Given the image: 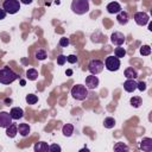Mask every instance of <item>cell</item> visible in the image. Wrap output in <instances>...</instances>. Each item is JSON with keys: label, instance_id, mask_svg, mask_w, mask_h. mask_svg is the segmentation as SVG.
<instances>
[{"label": "cell", "instance_id": "cell-21", "mask_svg": "<svg viewBox=\"0 0 152 152\" xmlns=\"http://www.w3.org/2000/svg\"><path fill=\"white\" fill-rule=\"evenodd\" d=\"M26 76H27V78H28L30 81H34V80H37V77H38V71H37L36 69H28V70L26 71Z\"/></svg>", "mask_w": 152, "mask_h": 152}, {"label": "cell", "instance_id": "cell-34", "mask_svg": "<svg viewBox=\"0 0 152 152\" xmlns=\"http://www.w3.org/2000/svg\"><path fill=\"white\" fill-rule=\"evenodd\" d=\"M5 17H6V11L4 8H0V20L5 19Z\"/></svg>", "mask_w": 152, "mask_h": 152}, {"label": "cell", "instance_id": "cell-5", "mask_svg": "<svg viewBox=\"0 0 152 152\" xmlns=\"http://www.w3.org/2000/svg\"><path fill=\"white\" fill-rule=\"evenodd\" d=\"M104 65L107 68V70L109 71H116L120 69V58H118L116 56H108L104 61Z\"/></svg>", "mask_w": 152, "mask_h": 152}, {"label": "cell", "instance_id": "cell-12", "mask_svg": "<svg viewBox=\"0 0 152 152\" xmlns=\"http://www.w3.org/2000/svg\"><path fill=\"white\" fill-rule=\"evenodd\" d=\"M140 148L145 152L152 151V139L151 138H142V140L140 141Z\"/></svg>", "mask_w": 152, "mask_h": 152}, {"label": "cell", "instance_id": "cell-24", "mask_svg": "<svg viewBox=\"0 0 152 152\" xmlns=\"http://www.w3.org/2000/svg\"><path fill=\"white\" fill-rule=\"evenodd\" d=\"M129 148H128V146L127 145H125L124 142H116L115 145H114V151H118V152H122V151H128Z\"/></svg>", "mask_w": 152, "mask_h": 152}, {"label": "cell", "instance_id": "cell-17", "mask_svg": "<svg viewBox=\"0 0 152 152\" xmlns=\"http://www.w3.org/2000/svg\"><path fill=\"white\" fill-rule=\"evenodd\" d=\"M125 77H127V78H133V80H135L137 77H138V71L134 69V68H132V66H129V68H127V69H125Z\"/></svg>", "mask_w": 152, "mask_h": 152}, {"label": "cell", "instance_id": "cell-14", "mask_svg": "<svg viewBox=\"0 0 152 152\" xmlns=\"http://www.w3.org/2000/svg\"><path fill=\"white\" fill-rule=\"evenodd\" d=\"M107 11H108L109 13H112V14H114V13H119V12L121 11V6H120L119 2L113 1V2H109V4L107 5Z\"/></svg>", "mask_w": 152, "mask_h": 152}, {"label": "cell", "instance_id": "cell-31", "mask_svg": "<svg viewBox=\"0 0 152 152\" xmlns=\"http://www.w3.org/2000/svg\"><path fill=\"white\" fill-rule=\"evenodd\" d=\"M69 43H70L69 38H61V39H59V45L63 46V48H66V46L69 45Z\"/></svg>", "mask_w": 152, "mask_h": 152}, {"label": "cell", "instance_id": "cell-10", "mask_svg": "<svg viewBox=\"0 0 152 152\" xmlns=\"http://www.w3.org/2000/svg\"><path fill=\"white\" fill-rule=\"evenodd\" d=\"M99 86V78L95 75H89L86 77V87L89 89H95Z\"/></svg>", "mask_w": 152, "mask_h": 152}, {"label": "cell", "instance_id": "cell-29", "mask_svg": "<svg viewBox=\"0 0 152 152\" xmlns=\"http://www.w3.org/2000/svg\"><path fill=\"white\" fill-rule=\"evenodd\" d=\"M65 62H66V56L59 55V56L57 57V64H58V65H63Z\"/></svg>", "mask_w": 152, "mask_h": 152}, {"label": "cell", "instance_id": "cell-35", "mask_svg": "<svg viewBox=\"0 0 152 152\" xmlns=\"http://www.w3.org/2000/svg\"><path fill=\"white\" fill-rule=\"evenodd\" d=\"M20 2H23V4H25V5H28V4L32 2V0H20Z\"/></svg>", "mask_w": 152, "mask_h": 152}, {"label": "cell", "instance_id": "cell-37", "mask_svg": "<svg viewBox=\"0 0 152 152\" xmlns=\"http://www.w3.org/2000/svg\"><path fill=\"white\" fill-rule=\"evenodd\" d=\"M20 84H21V86H25V80H21V81H20Z\"/></svg>", "mask_w": 152, "mask_h": 152}, {"label": "cell", "instance_id": "cell-26", "mask_svg": "<svg viewBox=\"0 0 152 152\" xmlns=\"http://www.w3.org/2000/svg\"><path fill=\"white\" fill-rule=\"evenodd\" d=\"M36 58L37 59H39V61H43V59H45L46 58V51L45 50H43V49H39V50H37L36 51Z\"/></svg>", "mask_w": 152, "mask_h": 152}, {"label": "cell", "instance_id": "cell-19", "mask_svg": "<svg viewBox=\"0 0 152 152\" xmlns=\"http://www.w3.org/2000/svg\"><path fill=\"white\" fill-rule=\"evenodd\" d=\"M34 151L36 152H46V151H49V146H48L46 142L39 141V142H37L34 145Z\"/></svg>", "mask_w": 152, "mask_h": 152}, {"label": "cell", "instance_id": "cell-23", "mask_svg": "<svg viewBox=\"0 0 152 152\" xmlns=\"http://www.w3.org/2000/svg\"><path fill=\"white\" fill-rule=\"evenodd\" d=\"M103 126H104L106 128H113V127L115 126V120H114V118H110V116L106 118L104 121H103Z\"/></svg>", "mask_w": 152, "mask_h": 152}, {"label": "cell", "instance_id": "cell-33", "mask_svg": "<svg viewBox=\"0 0 152 152\" xmlns=\"http://www.w3.org/2000/svg\"><path fill=\"white\" fill-rule=\"evenodd\" d=\"M137 89H139L140 91H144V90H146V83L145 82H139V83H137Z\"/></svg>", "mask_w": 152, "mask_h": 152}, {"label": "cell", "instance_id": "cell-2", "mask_svg": "<svg viewBox=\"0 0 152 152\" xmlns=\"http://www.w3.org/2000/svg\"><path fill=\"white\" fill-rule=\"evenodd\" d=\"M71 10L76 14H84L89 11V2L88 0H72Z\"/></svg>", "mask_w": 152, "mask_h": 152}, {"label": "cell", "instance_id": "cell-16", "mask_svg": "<svg viewBox=\"0 0 152 152\" xmlns=\"http://www.w3.org/2000/svg\"><path fill=\"white\" fill-rule=\"evenodd\" d=\"M17 133H18V126L14 125L13 122H12L10 126L6 127V135H7V137H10V138H14V137L17 135Z\"/></svg>", "mask_w": 152, "mask_h": 152}, {"label": "cell", "instance_id": "cell-27", "mask_svg": "<svg viewBox=\"0 0 152 152\" xmlns=\"http://www.w3.org/2000/svg\"><path fill=\"white\" fill-rule=\"evenodd\" d=\"M37 101H38V97L36 95H33V94L26 95V102L28 104H34V103H37Z\"/></svg>", "mask_w": 152, "mask_h": 152}, {"label": "cell", "instance_id": "cell-3", "mask_svg": "<svg viewBox=\"0 0 152 152\" xmlns=\"http://www.w3.org/2000/svg\"><path fill=\"white\" fill-rule=\"evenodd\" d=\"M71 95L74 99L78 100V101H83L88 97V90L86 86L82 84H76L71 88Z\"/></svg>", "mask_w": 152, "mask_h": 152}, {"label": "cell", "instance_id": "cell-36", "mask_svg": "<svg viewBox=\"0 0 152 152\" xmlns=\"http://www.w3.org/2000/svg\"><path fill=\"white\" fill-rule=\"evenodd\" d=\"M65 74H66V76H71V75H72V70H70V69H68Z\"/></svg>", "mask_w": 152, "mask_h": 152}, {"label": "cell", "instance_id": "cell-1", "mask_svg": "<svg viewBox=\"0 0 152 152\" xmlns=\"http://www.w3.org/2000/svg\"><path fill=\"white\" fill-rule=\"evenodd\" d=\"M18 77V74L14 72L10 66H4L2 69H0V83L2 84H11Z\"/></svg>", "mask_w": 152, "mask_h": 152}, {"label": "cell", "instance_id": "cell-9", "mask_svg": "<svg viewBox=\"0 0 152 152\" xmlns=\"http://www.w3.org/2000/svg\"><path fill=\"white\" fill-rule=\"evenodd\" d=\"M12 116L10 113L7 112H0V127L6 128L7 126H10L12 124Z\"/></svg>", "mask_w": 152, "mask_h": 152}, {"label": "cell", "instance_id": "cell-6", "mask_svg": "<svg viewBox=\"0 0 152 152\" xmlns=\"http://www.w3.org/2000/svg\"><path fill=\"white\" fill-rule=\"evenodd\" d=\"M103 66H104V64H103L102 61H100V59H91L89 62V64H88V70L90 71V74L97 75V74H100L103 70Z\"/></svg>", "mask_w": 152, "mask_h": 152}, {"label": "cell", "instance_id": "cell-7", "mask_svg": "<svg viewBox=\"0 0 152 152\" xmlns=\"http://www.w3.org/2000/svg\"><path fill=\"white\" fill-rule=\"evenodd\" d=\"M148 20H150V17H148V14L145 13V12H137V13L134 14V21H135L138 25H140V26L146 25V24L148 23Z\"/></svg>", "mask_w": 152, "mask_h": 152}, {"label": "cell", "instance_id": "cell-28", "mask_svg": "<svg viewBox=\"0 0 152 152\" xmlns=\"http://www.w3.org/2000/svg\"><path fill=\"white\" fill-rule=\"evenodd\" d=\"M140 53H141L142 56H148V55L151 53V48H150L148 45H142V46L140 48Z\"/></svg>", "mask_w": 152, "mask_h": 152}, {"label": "cell", "instance_id": "cell-4", "mask_svg": "<svg viewBox=\"0 0 152 152\" xmlns=\"http://www.w3.org/2000/svg\"><path fill=\"white\" fill-rule=\"evenodd\" d=\"M2 8L6 11V13L15 14L20 10V1L19 0H5L2 4Z\"/></svg>", "mask_w": 152, "mask_h": 152}, {"label": "cell", "instance_id": "cell-15", "mask_svg": "<svg viewBox=\"0 0 152 152\" xmlns=\"http://www.w3.org/2000/svg\"><path fill=\"white\" fill-rule=\"evenodd\" d=\"M116 20L121 25H126L128 23V13L126 11H120L116 15Z\"/></svg>", "mask_w": 152, "mask_h": 152}, {"label": "cell", "instance_id": "cell-18", "mask_svg": "<svg viewBox=\"0 0 152 152\" xmlns=\"http://www.w3.org/2000/svg\"><path fill=\"white\" fill-rule=\"evenodd\" d=\"M18 132H19V134L21 137H26L30 133V126L27 124H20L18 126Z\"/></svg>", "mask_w": 152, "mask_h": 152}, {"label": "cell", "instance_id": "cell-20", "mask_svg": "<svg viewBox=\"0 0 152 152\" xmlns=\"http://www.w3.org/2000/svg\"><path fill=\"white\" fill-rule=\"evenodd\" d=\"M62 132L65 137H70L72 133H74V126L71 124H65L62 128Z\"/></svg>", "mask_w": 152, "mask_h": 152}, {"label": "cell", "instance_id": "cell-30", "mask_svg": "<svg viewBox=\"0 0 152 152\" xmlns=\"http://www.w3.org/2000/svg\"><path fill=\"white\" fill-rule=\"evenodd\" d=\"M61 150H62L61 146L57 144H52L51 146H49V151H51V152H59Z\"/></svg>", "mask_w": 152, "mask_h": 152}, {"label": "cell", "instance_id": "cell-11", "mask_svg": "<svg viewBox=\"0 0 152 152\" xmlns=\"http://www.w3.org/2000/svg\"><path fill=\"white\" fill-rule=\"evenodd\" d=\"M124 89L127 93H133L137 89V82L133 78H127V81L124 82Z\"/></svg>", "mask_w": 152, "mask_h": 152}, {"label": "cell", "instance_id": "cell-32", "mask_svg": "<svg viewBox=\"0 0 152 152\" xmlns=\"http://www.w3.org/2000/svg\"><path fill=\"white\" fill-rule=\"evenodd\" d=\"M66 61L72 64V63H76L77 62V57L75 55H69V56H66Z\"/></svg>", "mask_w": 152, "mask_h": 152}, {"label": "cell", "instance_id": "cell-25", "mask_svg": "<svg viewBox=\"0 0 152 152\" xmlns=\"http://www.w3.org/2000/svg\"><path fill=\"white\" fill-rule=\"evenodd\" d=\"M114 53H115V56H116L118 58H121V57H125V56H126V50H125L124 48H121V46H118V48L114 50Z\"/></svg>", "mask_w": 152, "mask_h": 152}, {"label": "cell", "instance_id": "cell-22", "mask_svg": "<svg viewBox=\"0 0 152 152\" xmlns=\"http://www.w3.org/2000/svg\"><path fill=\"white\" fill-rule=\"evenodd\" d=\"M129 102H131V104H132L134 108H138V107H140V106H141L142 100H141V97H140V96H133V97H131Z\"/></svg>", "mask_w": 152, "mask_h": 152}, {"label": "cell", "instance_id": "cell-8", "mask_svg": "<svg viewBox=\"0 0 152 152\" xmlns=\"http://www.w3.org/2000/svg\"><path fill=\"white\" fill-rule=\"evenodd\" d=\"M125 40H126L125 34L121 33V32H118V31H116V32H113L112 36H110V42H112L113 44L118 45V46L122 45V44L125 43Z\"/></svg>", "mask_w": 152, "mask_h": 152}, {"label": "cell", "instance_id": "cell-13", "mask_svg": "<svg viewBox=\"0 0 152 152\" xmlns=\"http://www.w3.org/2000/svg\"><path fill=\"white\" fill-rule=\"evenodd\" d=\"M10 114H11L13 120H19V119H21L24 116V110L21 108H19V107H13L11 109Z\"/></svg>", "mask_w": 152, "mask_h": 152}]
</instances>
